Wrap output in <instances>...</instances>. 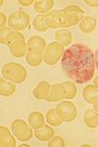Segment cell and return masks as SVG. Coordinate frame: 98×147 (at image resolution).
<instances>
[{"label":"cell","instance_id":"obj_1","mask_svg":"<svg viewBox=\"0 0 98 147\" xmlns=\"http://www.w3.org/2000/svg\"><path fill=\"white\" fill-rule=\"evenodd\" d=\"M61 66L72 80L76 84H84L89 82L94 75V54L88 46L75 43L64 51Z\"/></svg>","mask_w":98,"mask_h":147},{"label":"cell","instance_id":"obj_2","mask_svg":"<svg viewBox=\"0 0 98 147\" xmlns=\"http://www.w3.org/2000/svg\"><path fill=\"white\" fill-rule=\"evenodd\" d=\"M3 78L13 84H22L27 79V70L18 63H7L2 68Z\"/></svg>","mask_w":98,"mask_h":147},{"label":"cell","instance_id":"obj_3","mask_svg":"<svg viewBox=\"0 0 98 147\" xmlns=\"http://www.w3.org/2000/svg\"><path fill=\"white\" fill-rule=\"evenodd\" d=\"M84 11L78 5H69L62 10L63 28L73 27L82 22L84 17Z\"/></svg>","mask_w":98,"mask_h":147},{"label":"cell","instance_id":"obj_4","mask_svg":"<svg viewBox=\"0 0 98 147\" xmlns=\"http://www.w3.org/2000/svg\"><path fill=\"white\" fill-rule=\"evenodd\" d=\"M30 25V16L24 11H17L12 13L7 20V28L12 30H25Z\"/></svg>","mask_w":98,"mask_h":147},{"label":"cell","instance_id":"obj_5","mask_svg":"<svg viewBox=\"0 0 98 147\" xmlns=\"http://www.w3.org/2000/svg\"><path fill=\"white\" fill-rule=\"evenodd\" d=\"M64 47L59 42H52L46 46L43 52V60L47 65L53 66L58 63L64 54Z\"/></svg>","mask_w":98,"mask_h":147},{"label":"cell","instance_id":"obj_6","mask_svg":"<svg viewBox=\"0 0 98 147\" xmlns=\"http://www.w3.org/2000/svg\"><path fill=\"white\" fill-rule=\"evenodd\" d=\"M11 129L14 136L20 141H28L32 137V127L23 120H15L11 124Z\"/></svg>","mask_w":98,"mask_h":147},{"label":"cell","instance_id":"obj_7","mask_svg":"<svg viewBox=\"0 0 98 147\" xmlns=\"http://www.w3.org/2000/svg\"><path fill=\"white\" fill-rule=\"evenodd\" d=\"M56 112L62 122L71 123L76 118V108L72 102L63 101L56 107Z\"/></svg>","mask_w":98,"mask_h":147},{"label":"cell","instance_id":"obj_8","mask_svg":"<svg viewBox=\"0 0 98 147\" xmlns=\"http://www.w3.org/2000/svg\"><path fill=\"white\" fill-rule=\"evenodd\" d=\"M47 27L52 28H63V16L62 10H52L44 16Z\"/></svg>","mask_w":98,"mask_h":147},{"label":"cell","instance_id":"obj_9","mask_svg":"<svg viewBox=\"0 0 98 147\" xmlns=\"http://www.w3.org/2000/svg\"><path fill=\"white\" fill-rule=\"evenodd\" d=\"M9 48L12 56L16 58H22L28 51V44L26 43L25 38L17 39L9 45Z\"/></svg>","mask_w":98,"mask_h":147},{"label":"cell","instance_id":"obj_10","mask_svg":"<svg viewBox=\"0 0 98 147\" xmlns=\"http://www.w3.org/2000/svg\"><path fill=\"white\" fill-rule=\"evenodd\" d=\"M25 38L23 34L20 32H16V30H12L9 28H4L1 30V35H0V41L3 44L10 45L12 42H14L17 39Z\"/></svg>","mask_w":98,"mask_h":147},{"label":"cell","instance_id":"obj_11","mask_svg":"<svg viewBox=\"0 0 98 147\" xmlns=\"http://www.w3.org/2000/svg\"><path fill=\"white\" fill-rule=\"evenodd\" d=\"M65 98V86L63 84H55L50 87L49 96L46 99L48 102H57Z\"/></svg>","mask_w":98,"mask_h":147},{"label":"cell","instance_id":"obj_12","mask_svg":"<svg viewBox=\"0 0 98 147\" xmlns=\"http://www.w3.org/2000/svg\"><path fill=\"white\" fill-rule=\"evenodd\" d=\"M16 145L15 137L11 136L9 129L4 125L0 127V146L1 147H14Z\"/></svg>","mask_w":98,"mask_h":147},{"label":"cell","instance_id":"obj_13","mask_svg":"<svg viewBox=\"0 0 98 147\" xmlns=\"http://www.w3.org/2000/svg\"><path fill=\"white\" fill-rule=\"evenodd\" d=\"M50 84L45 80H42L39 84L36 85L34 89H33V96L36 99L39 100H46L49 96V92H50Z\"/></svg>","mask_w":98,"mask_h":147},{"label":"cell","instance_id":"obj_14","mask_svg":"<svg viewBox=\"0 0 98 147\" xmlns=\"http://www.w3.org/2000/svg\"><path fill=\"white\" fill-rule=\"evenodd\" d=\"M46 46L47 45L45 39L41 36H38V35L32 36L28 40V51L35 50V51L44 52Z\"/></svg>","mask_w":98,"mask_h":147},{"label":"cell","instance_id":"obj_15","mask_svg":"<svg viewBox=\"0 0 98 147\" xmlns=\"http://www.w3.org/2000/svg\"><path fill=\"white\" fill-rule=\"evenodd\" d=\"M35 137L40 141H49L54 136V129L47 125H43L41 127L34 130Z\"/></svg>","mask_w":98,"mask_h":147},{"label":"cell","instance_id":"obj_16","mask_svg":"<svg viewBox=\"0 0 98 147\" xmlns=\"http://www.w3.org/2000/svg\"><path fill=\"white\" fill-rule=\"evenodd\" d=\"M82 97L87 103L94 105L98 102V88L95 85H87L82 90Z\"/></svg>","mask_w":98,"mask_h":147},{"label":"cell","instance_id":"obj_17","mask_svg":"<svg viewBox=\"0 0 98 147\" xmlns=\"http://www.w3.org/2000/svg\"><path fill=\"white\" fill-rule=\"evenodd\" d=\"M26 61L32 67H37L43 61V52L30 50L26 55Z\"/></svg>","mask_w":98,"mask_h":147},{"label":"cell","instance_id":"obj_18","mask_svg":"<svg viewBox=\"0 0 98 147\" xmlns=\"http://www.w3.org/2000/svg\"><path fill=\"white\" fill-rule=\"evenodd\" d=\"M97 26V21L95 18L90 16H85L80 23V30L84 34H90L95 30Z\"/></svg>","mask_w":98,"mask_h":147},{"label":"cell","instance_id":"obj_19","mask_svg":"<svg viewBox=\"0 0 98 147\" xmlns=\"http://www.w3.org/2000/svg\"><path fill=\"white\" fill-rule=\"evenodd\" d=\"M28 123L32 129H37L44 125V117L40 112H32L28 116Z\"/></svg>","mask_w":98,"mask_h":147},{"label":"cell","instance_id":"obj_20","mask_svg":"<svg viewBox=\"0 0 98 147\" xmlns=\"http://www.w3.org/2000/svg\"><path fill=\"white\" fill-rule=\"evenodd\" d=\"M83 120H84L85 125L90 129H96L98 127V113L94 110L88 109L85 111L83 115Z\"/></svg>","mask_w":98,"mask_h":147},{"label":"cell","instance_id":"obj_21","mask_svg":"<svg viewBox=\"0 0 98 147\" xmlns=\"http://www.w3.org/2000/svg\"><path fill=\"white\" fill-rule=\"evenodd\" d=\"M55 39L63 46H68L72 42V34L67 30H59L55 32Z\"/></svg>","mask_w":98,"mask_h":147},{"label":"cell","instance_id":"obj_22","mask_svg":"<svg viewBox=\"0 0 98 147\" xmlns=\"http://www.w3.org/2000/svg\"><path fill=\"white\" fill-rule=\"evenodd\" d=\"M15 90H16V86L13 82H7L4 78H2L0 80V94L2 96L4 97L10 96L15 92Z\"/></svg>","mask_w":98,"mask_h":147},{"label":"cell","instance_id":"obj_23","mask_svg":"<svg viewBox=\"0 0 98 147\" xmlns=\"http://www.w3.org/2000/svg\"><path fill=\"white\" fill-rule=\"evenodd\" d=\"M54 6L53 0H39V1L34 2V9L35 11L41 14H47L52 7Z\"/></svg>","mask_w":98,"mask_h":147},{"label":"cell","instance_id":"obj_24","mask_svg":"<svg viewBox=\"0 0 98 147\" xmlns=\"http://www.w3.org/2000/svg\"><path fill=\"white\" fill-rule=\"evenodd\" d=\"M46 122L49 125H51L52 127H58V125H60L63 123L60 118L58 117V115H57L56 109H50L48 112H47Z\"/></svg>","mask_w":98,"mask_h":147},{"label":"cell","instance_id":"obj_25","mask_svg":"<svg viewBox=\"0 0 98 147\" xmlns=\"http://www.w3.org/2000/svg\"><path fill=\"white\" fill-rule=\"evenodd\" d=\"M32 25H33V28H34L37 32H46V30L49 28L48 27H47L46 23H45L43 15L35 16Z\"/></svg>","mask_w":98,"mask_h":147},{"label":"cell","instance_id":"obj_26","mask_svg":"<svg viewBox=\"0 0 98 147\" xmlns=\"http://www.w3.org/2000/svg\"><path fill=\"white\" fill-rule=\"evenodd\" d=\"M65 86V98L64 99H73L76 95V87L74 82H64Z\"/></svg>","mask_w":98,"mask_h":147},{"label":"cell","instance_id":"obj_27","mask_svg":"<svg viewBox=\"0 0 98 147\" xmlns=\"http://www.w3.org/2000/svg\"><path fill=\"white\" fill-rule=\"evenodd\" d=\"M47 146L48 147H65L66 142L61 136H53V138H52L51 140H49Z\"/></svg>","mask_w":98,"mask_h":147},{"label":"cell","instance_id":"obj_28","mask_svg":"<svg viewBox=\"0 0 98 147\" xmlns=\"http://www.w3.org/2000/svg\"><path fill=\"white\" fill-rule=\"evenodd\" d=\"M0 21H1V24H0V30H3L4 28H5V23H6V16L4 15L3 13H0Z\"/></svg>","mask_w":98,"mask_h":147},{"label":"cell","instance_id":"obj_29","mask_svg":"<svg viewBox=\"0 0 98 147\" xmlns=\"http://www.w3.org/2000/svg\"><path fill=\"white\" fill-rule=\"evenodd\" d=\"M84 3L90 7H98V0H84Z\"/></svg>","mask_w":98,"mask_h":147},{"label":"cell","instance_id":"obj_30","mask_svg":"<svg viewBox=\"0 0 98 147\" xmlns=\"http://www.w3.org/2000/svg\"><path fill=\"white\" fill-rule=\"evenodd\" d=\"M19 3L21 4V5H23V6H30V5H32V3H34V0H19Z\"/></svg>","mask_w":98,"mask_h":147},{"label":"cell","instance_id":"obj_31","mask_svg":"<svg viewBox=\"0 0 98 147\" xmlns=\"http://www.w3.org/2000/svg\"><path fill=\"white\" fill-rule=\"evenodd\" d=\"M94 62H95V67L98 69V48L96 49L94 53Z\"/></svg>","mask_w":98,"mask_h":147},{"label":"cell","instance_id":"obj_32","mask_svg":"<svg viewBox=\"0 0 98 147\" xmlns=\"http://www.w3.org/2000/svg\"><path fill=\"white\" fill-rule=\"evenodd\" d=\"M94 85L98 88V77H96V78L94 79Z\"/></svg>","mask_w":98,"mask_h":147},{"label":"cell","instance_id":"obj_33","mask_svg":"<svg viewBox=\"0 0 98 147\" xmlns=\"http://www.w3.org/2000/svg\"><path fill=\"white\" fill-rule=\"evenodd\" d=\"M94 110L98 113V102H97V103H95V104H94Z\"/></svg>","mask_w":98,"mask_h":147},{"label":"cell","instance_id":"obj_34","mask_svg":"<svg viewBox=\"0 0 98 147\" xmlns=\"http://www.w3.org/2000/svg\"><path fill=\"white\" fill-rule=\"evenodd\" d=\"M20 146H28L30 147V145H28V144H20Z\"/></svg>","mask_w":98,"mask_h":147}]
</instances>
